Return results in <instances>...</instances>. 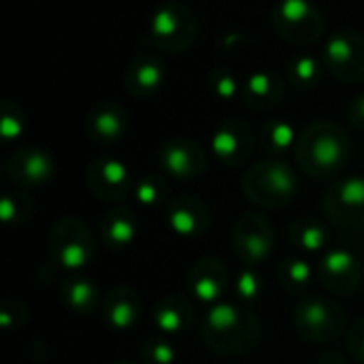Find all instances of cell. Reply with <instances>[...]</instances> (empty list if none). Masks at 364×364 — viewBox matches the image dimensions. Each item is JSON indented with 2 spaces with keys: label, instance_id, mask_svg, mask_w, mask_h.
<instances>
[{
  "label": "cell",
  "instance_id": "5b68a950",
  "mask_svg": "<svg viewBox=\"0 0 364 364\" xmlns=\"http://www.w3.org/2000/svg\"><path fill=\"white\" fill-rule=\"evenodd\" d=\"M348 326L346 309L328 296H307L294 309V328L311 343H333Z\"/></svg>",
  "mask_w": 364,
  "mask_h": 364
},
{
  "label": "cell",
  "instance_id": "ba28073f",
  "mask_svg": "<svg viewBox=\"0 0 364 364\" xmlns=\"http://www.w3.org/2000/svg\"><path fill=\"white\" fill-rule=\"evenodd\" d=\"M49 252L64 269L77 271L85 267L94 254V237L90 226L77 218L60 220L49 235Z\"/></svg>",
  "mask_w": 364,
  "mask_h": 364
},
{
  "label": "cell",
  "instance_id": "1f68e13d",
  "mask_svg": "<svg viewBox=\"0 0 364 364\" xmlns=\"http://www.w3.org/2000/svg\"><path fill=\"white\" fill-rule=\"evenodd\" d=\"M26 126V117L21 113V109L17 105H13L11 100H2L0 105V134L4 141H13L19 139Z\"/></svg>",
  "mask_w": 364,
  "mask_h": 364
},
{
  "label": "cell",
  "instance_id": "4dcf8cb0",
  "mask_svg": "<svg viewBox=\"0 0 364 364\" xmlns=\"http://www.w3.org/2000/svg\"><path fill=\"white\" fill-rule=\"evenodd\" d=\"M32 213V200L21 192H6L0 203V215L6 224H21Z\"/></svg>",
  "mask_w": 364,
  "mask_h": 364
},
{
  "label": "cell",
  "instance_id": "4fadbf2b",
  "mask_svg": "<svg viewBox=\"0 0 364 364\" xmlns=\"http://www.w3.org/2000/svg\"><path fill=\"white\" fill-rule=\"evenodd\" d=\"M85 181L92 194L105 203H117L134 188L128 166L117 158H96L87 166Z\"/></svg>",
  "mask_w": 364,
  "mask_h": 364
},
{
  "label": "cell",
  "instance_id": "7402d4cb",
  "mask_svg": "<svg viewBox=\"0 0 364 364\" xmlns=\"http://www.w3.org/2000/svg\"><path fill=\"white\" fill-rule=\"evenodd\" d=\"M194 320V307L188 299L181 294H168L162 296L151 314V322L158 331L166 335H179L186 328H190Z\"/></svg>",
  "mask_w": 364,
  "mask_h": 364
},
{
  "label": "cell",
  "instance_id": "ffe728a7",
  "mask_svg": "<svg viewBox=\"0 0 364 364\" xmlns=\"http://www.w3.org/2000/svg\"><path fill=\"white\" fill-rule=\"evenodd\" d=\"M166 222L173 232L181 237H198L209 228L211 215L203 200L194 196H177L168 205Z\"/></svg>",
  "mask_w": 364,
  "mask_h": 364
},
{
  "label": "cell",
  "instance_id": "ac0fdd59",
  "mask_svg": "<svg viewBox=\"0 0 364 364\" xmlns=\"http://www.w3.org/2000/svg\"><path fill=\"white\" fill-rule=\"evenodd\" d=\"M228 269L218 258L198 260L188 275L190 292L203 303H218L228 286Z\"/></svg>",
  "mask_w": 364,
  "mask_h": 364
},
{
  "label": "cell",
  "instance_id": "d6a6232c",
  "mask_svg": "<svg viewBox=\"0 0 364 364\" xmlns=\"http://www.w3.org/2000/svg\"><path fill=\"white\" fill-rule=\"evenodd\" d=\"M141 356H143L145 364H171L175 360V350L171 343H166L162 339H147Z\"/></svg>",
  "mask_w": 364,
  "mask_h": 364
},
{
  "label": "cell",
  "instance_id": "d6986e66",
  "mask_svg": "<svg viewBox=\"0 0 364 364\" xmlns=\"http://www.w3.org/2000/svg\"><path fill=\"white\" fill-rule=\"evenodd\" d=\"M286 94V81L282 75L273 70H256L247 79H243L241 102L256 111L273 109L282 102Z\"/></svg>",
  "mask_w": 364,
  "mask_h": 364
},
{
  "label": "cell",
  "instance_id": "44dd1931",
  "mask_svg": "<svg viewBox=\"0 0 364 364\" xmlns=\"http://www.w3.org/2000/svg\"><path fill=\"white\" fill-rule=\"evenodd\" d=\"M141 314V301L139 294L126 286L113 288L102 299V320L111 331L126 333L130 331Z\"/></svg>",
  "mask_w": 364,
  "mask_h": 364
},
{
  "label": "cell",
  "instance_id": "277c9868",
  "mask_svg": "<svg viewBox=\"0 0 364 364\" xmlns=\"http://www.w3.org/2000/svg\"><path fill=\"white\" fill-rule=\"evenodd\" d=\"M198 23L194 11L179 0H166L151 13L149 36L154 45L166 53L188 51L194 45Z\"/></svg>",
  "mask_w": 364,
  "mask_h": 364
},
{
  "label": "cell",
  "instance_id": "7c38bea8",
  "mask_svg": "<svg viewBox=\"0 0 364 364\" xmlns=\"http://www.w3.org/2000/svg\"><path fill=\"white\" fill-rule=\"evenodd\" d=\"M160 166L175 179H196L207 171V151L194 139L175 136L160 147Z\"/></svg>",
  "mask_w": 364,
  "mask_h": 364
},
{
  "label": "cell",
  "instance_id": "836d02e7",
  "mask_svg": "<svg viewBox=\"0 0 364 364\" xmlns=\"http://www.w3.org/2000/svg\"><path fill=\"white\" fill-rule=\"evenodd\" d=\"M237 294L243 301H254L260 294V275L256 271H252L250 267L237 279Z\"/></svg>",
  "mask_w": 364,
  "mask_h": 364
},
{
  "label": "cell",
  "instance_id": "83f0119b",
  "mask_svg": "<svg viewBox=\"0 0 364 364\" xmlns=\"http://www.w3.org/2000/svg\"><path fill=\"white\" fill-rule=\"evenodd\" d=\"M277 282L286 292L301 296L311 284V269L301 258H286L277 267Z\"/></svg>",
  "mask_w": 364,
  "mask_h": 364
},
{
  "label": "cell",
  "instance_id": "8fae6325",
  "mask_svg": "<svg viewBox=\"0 0 364 364\" xmlns=\"http://www.w3.org/2000/svg\"><path fill=\"white\" fill-rule=\"evenodd\" d=\"M256 145L252 126L243 119H226L218 126L211 136L213 156L228 168H237L247 162Z\"/></svg>",
  "mask_w": 364,
  "mask_h": 364
},
{
  "label": "cell",
  "instance_id": "603a6c76",
  "mask_svg": "<svg viewBox=\"0 0 364 364\" xmlns=\"http://www.w3.org/2000/svg\"><path fill=\"white\" fill-rule=\"evenodd\" d=\"M139 220L132 209L128 207H115L107 211L100 220V237L111 250H122L132 245L136 239Z\"/></svg>",
  "mask_w": 364,
  "mask_h": 364
},
{
  "label": "cell",
  "instance_id": "f546056e",
  "mask_svg": "<svg viewBox=\"0 0 364 364\" xmlns=\"http://www.w3.org/2000/svg\"><path fill=\"white\" fill-rule=\"evenodd\" d=\"M132 192H134V198L139 200V205H143V207H156V205H160L166 198L168 183L162 177L145 175V177H141L134 183Z\"/></svg>",
  "mask_w": 364,
  "mask_h": 364
},
{
  "label": "cell",
  "instance_id": "cb8c5ba5",
  "mask_svg": "<svg viewBox=\"0 0 364 364\" xmlns=\"http://www.w3.org/2000/svg\"><path fill=\"white\" fill-rule=\"evenodd\" d=\"M62 301L64 305L75 311L77 316H90L96 311L100 296H98V288L92 279L87 277H68L62 288H60Z\"/></svg>",
  "mask_w": 364,
  "mask_h": 364
},
{
  "label": "cell",
  "instance_id": "e575fe53",
  "mask_svg": "<svg viewBox=\"0 0 364 364\" xmlns=\"http://www.w3.org/2000/svg\"><path fill=\"white\" fill-rule=\"evenodd\" d=\"M348 350L354 356V360L364 364V316L348 333Z\"/></svg>",
  "mask_w": 364,
  "mask_h": 364
},
{
  "label": "cell",
  "instance_id": "9a60e30c",
  "mask_svg": "<svg viewBox=\"0 0 364 364\" xmlns=\"http://www.w3.org/2000/svg\"><path fill=\"white\" fill-rule=\"evenodd\" d=\"M53 168H55L53 156L41 147H23L15 151L6 164L9 177L23 188L47 183L53 177Z\"/></svg>",
  "mask_w": 364,
  "mask_h": 364
},
{
  "label": "cell",
  "instance_id": "e0dca14e",
  "mask_svg": "<svg viewBox=\"0 0 364 364\" xmlns=\"http://www.w3.org/2000/svg\"><path fill=\"white\" fill-rule=\"evenodd\" d=\"M85 130L94 143L113 145L128 130V111L113 100H105L90 111L85 119Z\"/></svg>",
  "mask_w": 364,
  "mask_h": 364
},
{
  "label": "cell",
  "instance_id": "d590c367",
  "mask_svg": "<svg viewBox=\"0 0 364 364\" xmlns=\"http://www.w3.org/2000/svg\"><path fill=\"white\" fill-rule=\"evenodd\" d=\"M348 119L352 122V126L364 130V94L356 96L350 102V107H348Z\"/></svg>",
  "mask_w": 364,
  "mask_h": 364
},
{
  "label": "cell",
  "instance_id": "3957f363",
  "mask_svg": "<svg viewBox=\"0 0 364 364\" xmlns=\"http://www.w3.org/2000/svg\"><path fill=\"white\" fill-rule=\"evenodd\" d=\"M299 179L296 173L284 160L271 158L260 160L254 164L243 177V192L245 196L264 209L284 207L296 196Z\"/></svg>",
  "mask_w": 364,
  "mask_h": 364
},
{
  "label": "cell",
  "instance_id": "8992f818",
  "mask_svg": "<svg viewBox=\"0 0 364 364\" xmlns=\"http://www.w3.org/2000/svg\"><path fill=\"white\" fill-rule=\"evenodd\" d=\"M271 23L292 45H314L326 28L324 15L309 0H279L273 6Z\"/></svg>",
  "mask_w": 364,
  "mask_h": 364
},
{
  "label": "cell",
  "instance_id": "484cf974",
  "mask_svg": "<svg viewBox=\"0 0 364 364\" xmlns=\"http://www.w3.org/2000/svg\"><path fill=\"white\" fill-rule=\"evenodd\" d=\"M296 132L292 128V124H288L286 119H269L262 124V128L258 130V143L264 151L269 154H286L290 147H296Z\"/></svg>",
  "mask_w": 364,
  "mask_h": 364
},
{
  "label": "cell",
  "instance_id": "6da1fadb",
  "mask_svg": "<svg viewBox=\"0 0 364 364\" xmlns=\"http://www.w3.org/2000/svg\"><path fill=\"white\" fill-rule=\"evenodd\" d=\"M260 335L262 328L258 318L235 303H215L203 320V341L209 350L224 356L252 352L258 346Z\"/></svg>",
  "mask_w": 364,
  "mask_h": 364
},
{
  "label": "cell",
  "instance_id": "52a82bcc",
  "mask_svg": "<svg viewBox=\"0 0 364 364\" xmlns=\"http://www.w3.org/2000/svg\"><path fill=\"white\" fill-rule=\"evenodd\" d=\"M324 68L346 83L364 81V36L356 30H339L326 36L322 49Z\"/></svg>",
  "mask_w": 364,
  "mask_h": 364
},
{
  "label": "cell",
  "instance_id": "9c48e42d",
  "mask_svg": "<svg viewBox=\"0 0 364 364\" xmlns=\"http://www.w3.org/2000/svg\"><path fill=\"white\" fill-rule=\"evenodd\" d=\"M232 247L247 267L267 262L275 250V232L271 222L256 211L241 215L232 230Z\"/></svg>",
  "mask_w": 364,
  "mask_h": 364
},
{
  "label": "cell",
  "instance_id": "4316f807",
  "mask_svg": "<svg viewBox=\"0 0 364 364\" xmlns=\"http://www.w3.org/2000/svg\"><path fill=\"white\" fill-rule=\"evenodd\" d=\"M324 70H326L324 64L318 62L314 55L299 53V55L290 58V62L286 66V79L296 90H309L320 83Z\"/></svg>",
  "mask_w": 364,
  "mask_h": 364
},
{
  "label": "cell",
  "instance_id": "30bf717a",
  "mask_svg": "<svg viewBox=\"0 0 364 364\" xmlns=\"http://www.w3.org/2000/svg\"><path fill=\"white\" fill-rule=\"evenodd\" d=\"M322 207L335 226L364 228V177H346L335 181L326 190Z\"/></svg>",
  "mask_w": 364,
  "mask_h": 364
},
{
  "label": "cell",
  "instance_id": "8d00e7d4",
  "mask_svg": "<svg viewBox=\"0 0 364 364\" xmlns=\"http://www.w3.org/2000/svg\"><path fill=\"white\" fill-rule=\"evenodd\" d=\"M115 364H132V363H115Z\"/></svg>",
  "mask_w": 364,
  "mask_h": 364
},
{
  "label": "cell",
  "instance_id": "2e32d148",
  "mask_svg": "<svg viewBox=\"0 0 364 364\" xmlns=\"http://www.w3.org/2000/svg\"><path fill=\"white\" fill-rule=\"evenodd\" d=\"M166 81V68L154 53H141L128 62L124 70V87L136 98L154 96Z\"/></svg>",
  "mask_w": 364,
  "mask_h": 364
},
{
  "label": "cell",
  "instance_id": "7a4b0ae2",
  "mask_svg": "<svg viewBox=\"0 0 364 364\" xmlns=\"http://www.w3.org/2000/svg\"><path fill=\"white\" fill-rule=\"evenodd\" d=\"M350 139L333 122H316L299 134L294 154L299 166L311 177L335 175L350 158Z\"/></svg>",
  "mask_w": 364,
  "mask_h": 364
},
{
  "label": "cell",
  "instance_id": "f1b7e54d",
  "mask_svg": "<svg viewBox=\"0 0 364 364\" xmlns=\"http://www.w3.org/2000/svg\"><path fill=\"white\" fill-rule=\"evenodd\" d=\"M207 85H209V90L213 92V96L220 98V100H226V102L237 100V98L241 100L243 81H241V77H239L232 68H228V66H218V68H213V70L209 73V77H207Z\"/></svg>",
  "mask_w": 364,
  "mask_h": 364
},
{
  "label": "cell",
  "instance_id": "d4e9b609",
  "mask_svg": "<svg viewBox=\"0 0 364 364\" xmlns=\"http://www.w3.org/2000/svg\"><path fill=\"white\" fill-rule=\"evenodd\" d=\"M288 239L303 252H322L328 245V228L316 218H296L288 228Z\"/></svg>",
  "mask_w": 364,
  "mask_h": 364
},
{
  "label": "cell",
  "instance_id": "5bb4252c",
  "mask_svg": "<svg viewBox=\"0 0 364 364\" xmlns=\"http://www.w3.org/2000/svg\"><path fill=\"white\" fill-rule=\"evenodd\" d=\"M318 275L333 294H352L360 286V262L350 250H328L320 260Z\"/></svg>",
  "mask_w": 364,
  "mask_h": 364
}]
</instances>
